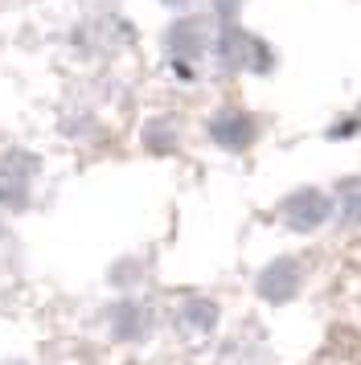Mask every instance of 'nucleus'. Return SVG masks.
Segmentation results:
<instances>
[{
    "label": "nucleus",
    "instance_id": "obj_1",
    "mask_svg": "<svg viewBox=\"0 0 361 365\" xmlns=\"http://www.w3.org/2000/svg\"><path fill=\"white\" fill-rule=\"evenodd\" d=\"M41 173V160L25 148H9L0 156V205H25L33 181Z\"/></svg>",
    "mask_w": 361,
    "mask_h": 365
},
{
    "label": "nucleus",
    "instance_id": "obj_2",
    "mask_svg": "<svg viewBox=\"0 0 361 365\" xmlns=\"http://www.w3.org/2000/svg\"><path fill=\"white\" fill-rule=\"evenodd\" d=\"M255 132H259V128H255V119L246 115L243 107H222V111L210 119L213 144L226 148V152H246L255 144Z\"/></svg>",
    "mask_w": 361,
    "mask_h": 365
},
{
    "label": "nucleus",
    "instance_id": "obj_3",
    "mask_svg": "<svg viewBox=\"0 0 361 365\" xmlns=\"http://www.w3.org/2000/svg\"><path fill=\"white\" fill-rule=\"evenodd\" d=\"M205 46H210V34H205V25L197 17H177L168 25V34H164V50L173 58H201Z\"/></svg>",
    "mask_w": 361,
    "mask_h": 365
},
{
    "label": "nucleus",
    "instance_id": "obj_4",
    "mask_svg": "<svg viewBox=\"0 0 361 365\" xmlns=\"http://www.w3.org/2000/svg\"><path fill=\"white\" fill-rule=\"evenodd\" d=\"M279 214H283V222L295 226V230H312V226H320L328 217V201L320 197L316 189H300L295 197H288L279 205Z\"/></svg>",
    "mask_w": 361,
    "mask_h": 365
},
{
    "label": "nucleus",
    "instance_id": "obj_5",
    "mask_svg": "<svg viewBox=\"0 0 361 365\" xmlns=\"http://www.w3.org/2000/svg\"><path fill=\"white\" fill-rule=\"evenodd\" d=\"M111 332L119 341H140V336H144V308H140V304H115L111 308Z\"/></svg>",
    "mask_w": 361,
    "mask_h": 365
},
{
    "label": "nucleus",
    "instance_id": "obj_6",
    "mask_svg": "<svg viewBox=\"0 0 361 365\" xmlns=\"http://www.w3.org/2000/svg\"><path fill=\"white\" fill-rule=\"evenodd\" d=\"M164 9H189V4H193V0H161Z\"/></svg>",
    "mask_w": 361,
    "mask_h": 365
},
{
    "label": "nucleus",
    "instance_id": "obj_7",
    "mask_svg": "<svg viewBox=\"0 0 361 365\" xmlns=\"http://www.w3.org/2000/svg\"><path fill=\"white\" fill-rule=\"evenodd\" d=\"M0 238H4V222H0Z\"/></svg>",
    "mask_w": 361,
    "mask_h": 365
}]
</instances>
